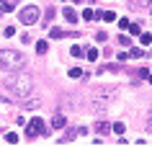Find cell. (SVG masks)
Returning <instances> with one entry per match:
<instances>
[{
	"label": "cell",
	"instance_id": "3957f363",
	"mask_svg": "<svg viewBox=\"0 0 152 147\" xmlns=\"http://www.w3.org/2000/svg\"><path fill=\"white\" fill-rule=\"evenodd\" d=\"M18 18H21L23 26H34L36 21H39V8H36V5H26V8L18 13Z\"/></svg>",
	"mask_w": 152,
	"mask_h": 147
},
{
	"label": "cell",
	"instance_id": "83f0119b",
	"mask_svg": "<svg viewBox=\"0 0 152 147\" xmlns=\"http://www.w3.org/2000/svg\"><path fill=\"white\" fill-rule=\"evenodd\" d=\"M75 3H83V0H75Z\"/></svg>",
	"mask_w": 152,
	"mask_h": 147
},
{
	"label": "cell",
	"instance_id": "ba28073f",
	"mask_svg": "<svg viewBox=\"0 0 152 147\" xmlns=\"http://www.w3.org/2000/svg\"><path fill=\"white\" fill-rule=\"evenodd\" d=\"M62 13H64V21H67V23H75V21H77V13H75V10H72L70 5H64V10H62Z\"/></svg>",
	"mask_w": 152,
	"mask_h": 147
},
{
	"label": "cell",
	"instance_id": "ac0fdd59",
	"mask_svg": "<svg viewBox=\"0 0 152 147\" xmlns=\"http://www.w3.org/2000/svg\"><path fill=\"white\" fill-rule=\"evenodd\" d=\"M101 21H116V13L113 10H106L103 16H101Z\"/></svg>",
	"mask_w": 152,
	"mask_h": 147
},
{
	"label": "cell",
	"instance_id": "8fae6325",
	"mask_svg": "<svg viewBox=\"0 0 152 147\" xmlns=\"http://www.w3.org/2000/svg\"><path fill=\"white\" fill-rule=\"evenodd\" d=\"M126 29H129V34H132V36H137V34H142V23H129Z\"/></svg>",
	"mask_w": 152,
	"mask_h": 147
},
{
	"label": "cell",
	"instance_id": "30bf717a",
	"mask_svg": "<svg viewBox=\"0 0 152 147\" xmlns=\"http://www.w3.org/2000/svg\"><path fill=\"white\" fill-rule=\"evenodd\" d=\"M93 129H96L98 134H108V132H111V124H106V121H98L96 127H93Z\"/></svg>",
	"mask_w": 152,
	"mask_h": 147
},
{
	"label": "cell",
	"instance_id": "7402d4cb",
	"mask_svg": "<svg viewBox=\"0 0 152 147\" xmlns=\"http://www.w3.org/2000/svg\"><path fill=\"white\" fill-rule=\"evenodd\" d=\"M119 44H121V47H129L132 41H129V36H126V34H121V36H119Z\"/></svg>",
	"mask_w": 152,
	"mask_h": 147
},
{
	"label": "cell",
	"instance_id": "8992f818",
	"mask_svg": "<svg viewBox=\"0 0 152 147\" xmlns=\"http://www.w3.org/2000/svg\"><path fill=\"white\" fill-rule=\"evenodd\" d=\"M23 108L26 111H36V108H41V101H36V98H23Z\"/></svg>",
	"mask_w": 152,
	"mask_h": 147
},
{
	"label": "cell",
	"instance_id": "4fadbf2b",
	"mask_svg": "<svg viewBox=\"0 0 152 147\" xmlns=\"http://www.w3.org/2000/svg\"><path fill=\"white\" fill-rule=\"evenodd\" d=\"M47 49H49V41H44V39H41L39 44H36V52H39V54H47Z\"/></svg>",
	"mask_w": 152,
	"mask_h": 147
},
{
	"label": "cell",
	"instance_id": "2e32d148",
	"mask_svg": "<svg viewBox=\"0 0 152 147\" xmlns=\"http://www.w3.org/2000/svg\"><path fill=\"white\" fill-rule=\"evenodd\" d=\"M67 75L77 80V78H83V70H80V67H70V72H67Z\"/></svg>",
	"mask_w": 152,
	"mask_h": 147
},
{
	"label": "cell",
	"instance_id": "52a82bcc",
	"mask_svg": "<svg viewBox=\"0 0 152 147\" xmlns=\"http://www.w3.org/2000/svg\"><path fill=\"white\" fill-rule=\"evenodd\" d=\"M64 124H67V119H64V114H59V111H57V114L52 116V127H54V129H62Z\"/></svg>",
	"mask_w": 152,
	"mask_h": 147
},
{
	"label": "cell",
	"instance_id": "603a6c76",
	"mask_svg": "<svg viewBox=\"0 0 152 147\" xmlns=\"http://www.w3.org/2000/svg\"><path fill=\"white\" fill-rule=\"evenodd\" d=\"M142 54H144V52H142V49H132V52H129V57H137V59H139V57H142Z\"/></svg>",
	"mask_w": 152,
	"mask_h": 147
},
{
	"label": "cell",
	"instance_id": "ffe728a7",
	"mask_svg": "<svg viewBox=\"0 0 152 147\" xmlns=\"http://www.w3.org/2000/svg\"><path fill=\"white\" fill-rule=\"evenodd\" d=\"M3 36H16V29H13V26H5V29H3Z\"/></svg>",
	"mask_w": 152,
	"mask_h": 147
},
{
	"label": "cell",
	"instance_id": "d6986e66",
	"mask_svg": "<svg viewBox=\"0 0 152 147\" xmlns=\"http://www.w3.org/2000/svg\"><path fill=\"white\" fill-rule=\"evenodd\" d=\"M111 132H116V134H124V132H126V127H124V124H113V127H111Z\"/></svg>",
	"mask_w": 152,
	"mask_h": 147
},
{
	"label": "cell",
	"instance_id": "484cf974",
	"mask_svg": "<svg viewBox=\"0 0 152 147\" xmlns=\"http://www.w3.org/2000/svg\"><path fill=\"white\" fill-rule=\"evenodd\" d=\"M96 39H98V41H106L108 36H106V31H98V34H96Z\"/></svg>",
	"mask_w": 152,
	"mask_h": 147
},
{
	"label": "cell",
	"instance_id": "5bb4252c",
	"mask_svg": "<svg viewBox=\"0 0 152 147\" xmlns=\"http://www.w3.org/2000/svg\"><path fill=\"white\" fill-rule=\"evenodd\" d=\"M70 52H72V57H83V54H85V49H83L80 44H75V47H72Z\"/></svg>",
	"mask_w": 152,
	"mask_h": 147
},
{
	"label": "cell",
	"instance_id": "9c48e42d",
	"mask_svg": "<svg viewBox=\"0 0 152 147\" xmlns=\"http://www.w3.org/2000/svg\"><path fill=\"white\" fill-rule=\"evenodd\" d=\"M150 3L152 0H132V8L134 10H144V8H150Z\"/></svg>",
	"mask_w": 152,
	"mask_h": 147
},
{
	"label": "cell",
	"instance_id": "9a60e30c",
	"mask_svg": "<svg viewBox=\"0 0 152 147\" xmlns=\"http://www.w3.org/2000/svg\"><path fill=\"white\" fill-rule=\"evenodd\" d=\"M85 57H88L90 62H96V59H98V49H93V47H90L88 52H85Z\"/></svg>",
	"mask_w": 152,
	"mask_h": 147
},
{
	"label": "cell",
	"instance_id": "4316f807",
	"mask_svg": "<svg viewBox=\"0 0 152 147\" xmlns=\"http://www.w3.org/2000/svg\"><path fill=\"white\" fill-rule=\"evenodd\" d=\"M147 80H150V83H152V72H147Z\"/></svg>",
	"mask_w": 152,
	"mask_h": 147
},
{
	"label": "cell",
	"instance_id": "e0dca14e",
	"mask_svg": "<svg viewBox=\"0 0 152 147\" xmlns=\"http://www.w3.org/2000/svg\"><path fill=\"white\" fill-rule=\"evenodd\" d=\"M5 142H8V145H16V142H18V134H16V132H8V134H5Z\"/></svg>",
	"mask_w": 152,
	"mask_h": 147
},
{
	"label": "cell",
	"instance_id": "cb8c5ba5",
	"mask_svg": "<svg viewBox=\"0 0 152 147\" xmlns=\"http://www.w3.org/2000/svg\"><path fill=\"white\" fill-rule=\"evenodd\" d=\"M142 44H144V47H147V44H152V36H150V34H142Z\"/></svg>",
	"mask_w": 152,
	"mask_h": 147
},
{
	"label": "cell",
	"instance_id": "277c9868",
	"mask_svg": "<svg viewBox=\"0 0 152 147\" xmlns=\"http://www.w3.org/2000/svg\"><path fill=\"white\" fill-rule=\"evenodd\" d=\"M113 96H116V88H98L96 93H93V103H103V106H108L113 101Z\"/></svg>",
	"mask_w": 152,
	"mask_h": 147
},
{
	"label": "cell",
	"instance_id": "7a4b0ae2",
	"mask_svg": "<svg viewBox=\"0 0 152 147\" xmlns=\"http://www.w3.org/2000/svg\"><path fill=\"white\" fill-rule=\"evenodd\" d=\"M21 67H26V59L21 52H16V49H0V70L13 72V70H21Z\"/></svg>",
	"mask_w": 152,
	"mask_h": 147
},
{
	"label": "cell",
	"instance_id": "5b68a950",
	"mask_svg": "<svg viewBox=\"0 0 152 147\" xmlns=\"http://www.w3.org/2000/svg\"><path fill=\"white\" fill-rule=\"evenodd\" d=\"M47 124H44V119H41V116H34L31 121H28V132H26V134H28V137H39V134H47Z\"/></svg>",
	"mask_w": 152,
	"mask_h": 147
},
{
	"label": "cell",
	"instance_id": "44dd1931",
	"mask_svg": "<svg viewBox=\"0 0 152 147\" xmlns=\"http://www.w3.org/2000/svg\"><path fill=\"white\" fill-rule=\"evenodd\" d=\"M83 21H93V10H90V8L83 10Z\"/></svg>",
	"mask_w": 152,
	"mask_h": 147
},
{
	"label": "cell",
	"instance_id": "6da1fadb",
	"mask_svg": "<svg viewBox=\"0 0 152 147\" xmlns=\"http://www.w3.org/2000/svg\"><path fill=\"white\" fill-rule=\"evenodd\" d=\"M3 88L8 90L10 98H28L34 93V78L28 72H23V70H13V72L3 80Z\"/></svg>",
	"mask_w": 152,
	"mask_h": 147
},
{
	"label": "cell",
	"instance_id": "d4e9b609",
	"mask_svg": "<svg viewBox=\"0 0 152 147\" xmlns=\"http://www.w3.org/2000/svg\"><path fill=\"white\" fill-rule=\"evenodd\" d=\"M106 67H108L111 72H119V70H121V65H116V62H111V65H106Z\"/></svg>",
	"mask_w": 152,
	"mask_h": 147
},
{
	"label": "cell",
	"instance_id": "7c38bea8",
	"mask_svg": "<svg viewBox=\"0 0 152 147\" xmlns=\"http://www.w3.org/2000/svg\"><path fill=\"white\" fill-rule=\"evenodd\" d=\"M49 36H52V39H62V36H64V31L59 29V26H54V29L49 31Z\"/></svg>",
	"mask_w": 152,
	"mask_h": 147
}]
</instances>
